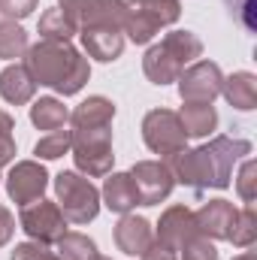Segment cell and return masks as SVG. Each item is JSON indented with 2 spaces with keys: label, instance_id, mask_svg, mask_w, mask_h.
<instances>
[{
  "label": "cell",
  "instance_id": "cell-22",
  "mask_svg": "<svg viewBox=\"0 0 257 260\" xmlns=\"http://www.w3.org/2000/svg\"><path fill=\"white\" fill-rule=\"evenodd\" d=\"M27 34L18 21H0V58L3 61H12V58H21L27 52Z\"/></svg>",
  "mask_w": 257,
  "mask_h": 260
},
{
  "label": "cell",
  "instance_id": "cell-7",
  "mask_svg": "<svg viewBox=\"0 0 257 260\" xmlns=\"http://www.w3.org/2000/svg\"><path fill=\"white\" fill-rule=\"evenodd\" d=\"M18 224H21V230H24L34 242H40V245H55V242L67 233L64 212H61L58 203H52V200H37V203L21 206Z\"/></svg>",
  "mask_w": 257,
  "mask_h": 260
},
{
  "label": "cell",
  "instance_id": "cell-15",
  "mask_svg": "<svg viewBox=\"0 0 257 260\" xmlns=\"http://www.w3.org/2000/svg\"><path fill=\"white\" fill-rule=\"evenodd\" d=\"M103 203L109 212H118V215H130L136 206H139V191L130 179V173H109L106 182H103Z\"/></svg>",
  "mask_w": 257,
  "mask_h": 260
},
{
  "label": "cell",
  "instance_id": "cell-6",
  "mask_svg": "<svg viewBox=\"0 0 257 260\" xmlns=\"http://www.w3.org/2000/svg\"><path fill=\"white\" fill-rule=\"evenodd\" d=\"M142 139L160 157H173V154L185 151V145H188L179 112H173V109H151L142 118Z\"/></svg>",
  "mask_w": 257,
  "mask_h": 260
},
{
  "label": "cell",
  "instance_id": "cell-20",
  "mask_svg": "<svg viewBox=\"0 0 257 260\" xmlns=\"http://www.w3.org/2000/svg\"><path fill=\"white\" fill-rule=\"evenodd\" d=\"M30 121L40 130H64V124L70 121V109L58 97H40L34 106H30Z\"/></svg>",
  "mask_w": 257,
  "mask_h": 260
},
{
  "label": "cell",
  "instance_id": "cell-36",
  "mask_svg": "<svg viewBox=\"0 0 257 260\" xmlns=\"http://www.w3.org/2000/svg\"><path fill=\"white\" fill-rule=\"evenodd\" d=\"M121 3H124V6H130V3H142V0H121Z\"/></svg>",
  "mask_w": 257,
  "mask_h": 260
},
{
  "label": "cell",
  "instance_id": "cell-32",
  "mask_svg": "<svg viewBox=\"0 0 257 260\" xmlns=\"http://www.w3.org/2000/svg\"><path fill=\"white\" fill-rule=\"evenodd\" d=\"M142 260H179V254H176L173 248H167L164 242H157V239H154V242L148 245V251L142 254Z\"/></svg>",
  "mask_w": 257,
  "mask_h": 260
},
{
  "label": "cell",
  "instance_id": "cell-25",
  "mask_svg": "<svg viewBox=\"0 0 257 260\" xmlns=\"http://www.w3.org/2000/svg\"><path fill=\"white\" fill-rule=\"evenodd\" d=\"M70 148H73L70 130H52V133H46V136L34 145V154L43 157V160H58V157H64Z\"/></svg>",
  "mask_w": 257,
  "mask_h": 260
},
{
  "label": "cell",
  "instance_id": "cell-34",
  "mask_svg": "<svg viewBox=\"0 0 257 260\" xmlns=\"http://www.w3.org/2000/svg\"><path fill=\"white\" fill-rule=\"evenodd\" d=\"M12 130H15V121H12V115L0 109V133H3V136H12Z\"/></svg>",
  "mask_w": 257,
  "mask_h": 260
},
{
  "label": "cell",
  "instance_id": "cell-1",
  "mask_svg": "<svg viewBox=\"0 0 257 260\" xmlns=\"http://www.w3.org/2000/svg\"><path fill=\"white\" fill-rule=\"evenodd\" d=\"M245 154H251L248 139L215 136L212 142H206L200 148H191V151L185 148V151L167 157V167L176 182L203 194L206 188H227L230 176H233V164Z\"/></svg>",
  "mask_w": 257,
  "mask_h": 260
},
{
  "label": "cell",
  "instance_id": "cell-23",
  "mask_svg": "<svg viewBox=\"0 0 257 260\" xmlns=\"http://www.w3.org/2000/svg\"><path fill=\"white\" fill-rule=\"evenodd\" d=\"M55 245H58V257L61 260H97V245L85 233H70L67 230Z\"/></svg>",
  "mask_w": 257,
  "mask_h": 260
},
{
  "label": "cell",
  "instance_id": "cell-26",
  "mask_svg": "<svg viewBox=\"0 0 257 260\" xmlns=\"http://www.w3.org/2000/svg\"><path fill=\"white\" fill-rule=\"evenodd\" d=\"M182 260H218V251L212 245V239L206 236H191L185 245H182Z\"/></svg>",
  "mask_w": 257,
  "mask_h": 260
},
{
  "label": "cell",
  "instance_id": "cell-2",
  "mask_svg": "<svg viewBox=\"0 0 257 260\" xmlns=\"http://www.w3.org/2000/svg\"><path fill=\"white\" fill-rule=\"evenodd\" d=\"M24 67L30 70L37 85L55 88L64 97L79 94L91 76L88 58H82L79 49H73L70 43H52V40H40L37 46H30Z\"/></svg>",
  "mask_w": 257,
  "mask_h": 260
},
{
  "label": "cell",
  "instance_id": "cell-29",
  "mask_svg": "<svg viewBox=\"0 0 257 260\" xmlns=\"http://www.w3.org/2000/svg\"><path fill=\"white\" fill-rule=\"evenodd\" d=\"M40 0H0V15H6L9 21H18V18H27L34 9H37Z\"/></svg>",
  "mask_w": 257,
  "mask_h": 260
},
{
  "label": "cell",
  "instance_id": "cell-28",
  "mask_svg": "<svg viewBox=\"0 0 257 260\" xmlns=\"http://www.w3.org/2000/svg\"><path fill=\"white\" fill-rule=\"evenodd\" d=\"M227 9L245 30H254V0H227Z\"/></svg>",
  "mask_w": 257,
  "mask_h": 260
},
{
  "label": "cell",
  "instance_id": "cell-16",
  "mask_svg": "<svg viewBox=\"0 0 257 260\" xmlns=\"http://www.w3.org/2000/svg\"><path fill=\"white\" fill-rule=\"evenodd\" d=\"M34 91H37V82L30 76V70L24 64H9L0 73V97L12 106H21V103H30L34 100Z\"/></svg>",
  "mask_w": 257,
  "mask_h": 260
},
{
  "label": "cell",
  "instance_id": "cell-33",
  "mask_svg": "<svg viewBox=\"0 0 257 260\" xmlns=\"http://www.w3.org/2000/svg\"><path fill=\"white\" fill-rule=\"evenodd\" d=\"M12 160H15V139L0 133V167H6Z\"/></svg>",
  "mask_w": 257,
  "mask_h": 260
},
{
  "label": "cell",
  "instance_id": "cell-11",
  "mask_svg": "<svg viewBox=\"0 0 257 260\" xmlns=\"http://www.w3.org/2000/svg\"><path fill=\"white\" fill-rule=\"evenodd\" d=\"M197 236V224H194V212L188 206H170L164 215H160V224H157V233L154 239L164 242L167 248H173L176 254L182 251V245Z\"/></svg>",
  "mask_w": 257,
  "mask_h": 260
},
{
  "label": "cell",
  "instance_id": "cell-24",
  "mask_svg": "<svg viewBox=\"0 0 257 260\" xmlns=\"http://www.w3.org/2000/svg\"><path fill=\"white\" fill-rule=\"evenodd\" d=\"M254 239H257L254 206L236 209V218H233V227H230V236H227V242H233V245H239V248H248Z\"/></svg>",
  "mask_w": 257,
  "mask_h": 260
},
{
  "label": "cell",
  "instance_id": "cell-18",
  "mask_svg": "<svg viewBox=\"0 0 257 260\" xmlns=\"http://www.w3.org/2000/svg\"><path fill=\"white\" fill-rule=\"evenodd\" d=\"M221 94L227 97V103L233 109H242V112L254 109L257 106V76L254 73H245V70L233 73L230 79L221 82Z\"/></svg>",
  "mask_w": 257,
  "mask_h": 260
},
{
  "label": "cell",
  "instance_id": "cell-3",
  "mask_svg": "<svg viewBox=\"0 0 257 260\" xmlns=\"http://www.w3.org/2000/svg\"><path fill=\"white\" fill-rule=\"evenodd\" d=\"M203 55V43L191 30H170L157 46H151L142 58V70L148 76V82L154 85H170L176 82L185 67L197 61Z\"/></svg>",
  "mask_w": 257,
  "mask_h": 260
},
{
  "label": "cell",
  "instance_id": "cell-4",
  "mask_svg": "<svg viewBox=\"0 0 257 260\" xmlns=\"http://www.w3.org/2000/svg\"><path fill=\"white\" fill-rule=\"evenodd\" d=\"M73 136V160L79 173L88 179H100L112 173V124L109 127H85V130H70Z\"/></svg>",
  "mask_w": 257,
  "mask_h": 260
},
{
  "label": "cell",
  "instance_id": "cell-8",
  "mask_svg": "<svg viewBox=\"0 0 257 260\" xmlns=\"http://www.w3.org/2000/svg\"><path fill=\"white\" fill-rule=\"evenodd\" d=\"M176 82H179V97L185 103H212L221 94L224 73L215 61H197L185 67V73Z\"/></svg>",
  "mask_w": 257,
  "mask_h": 260
},
{
  "label": "cell",
  "instance_id": "cell-14",
  "mask_svg": "<svg viewBox=\"0 0 257 260\" xmlns=\"http://www.w3.org/2000/svg\"><path fill=\"white\" fill-rule=\"evenodd\" d=\"M151 242H154V230H151V224L145 218H139V215H121V221L115 224V245L124 254L142 257Z\"/></svg>",
  "mask_w": 257,
  "mask_h": 260
},
{
  "label": "cell",
  "instance_id": "cell-27",
  "mask_svg": "<svg viewBox=\"0 0 257 260\" xmlns=\"http://www.w3.org/2000/svg\"><path fill=\"white\" fill-rule=\"evenodd\" d=\"M12 260H61L58 251H52L49 245H40V242H21L15 245Z\"/></svg>",
  "mask_w": 257,
  "mask_h": 260
},
{
  "label": "cell",
  "instance_id": "cell-10",
  "mask_svg": "<svg viewBox=\"0 0 257 260\" xmlns=\"http://www.w3.org/2000/svg\"><path fill=\"white\" fill-rule=\"evenodd\" d=\"M46 188H49V173L43 170L40 160H18L6 176V191L15 206H27V203L43 200Z\"/></svg>",
  "mask_w": 257,
  "mask_h": 260
},
{
  "label": "cell",
  "instance_id": "cell-12",
  "mask_svg": "<svg viewBox=\"0 0 257 260\" xmlns=\"http://www.w3.org/2000/svg\"><path fill=\"white\" fill-rule=\"evenodd\" d=\"M233 218H236V209L227 200H209L194 212L197 233L206 236V239H227L230 227H233Z\"/></svg>",
  "mask_w": 257,
  "mask_h": 260
},
{
  "label": "cell",
  "instance_id": "cell-19",
  "mask_svg": "<svg viewBox=\"0 0 257 260\" xmlns=\"http://www.w3.org/2000/svg\"><path fill=\"white\" fill-rule=\"evenodd\" d=\"M179 121H182V130L185 136H209L212 130L218 127V112L212 103H185L182 112H179Z\"/></svg>",
  "mask_w": 257,
  "mask_h": 260
},
{
  "label": "cell",
  "instance_id": "cell-30",
  "mask_svg": "<svg viewBox=\"0 0 257 260\" xmlns=\"http://www.w3.org/2000/svg\"><path fill=\"white\" fill-rule=\"evenodd\" d=\"M254 160H245L242 164V173H239V197H242V203L245 206H251L254 203Z\"/></svg>",
  "mask_w": 257,
  "mask_h": 260
},
{
  "label": "cell",
  "instance_id": "cell-21",
  "mask_svg": "<svg viewBox=\"0 0 257 260\" xmlns=\"http://www.w3.org/2000/svg\"><path fill=\"white\" fill-rule=\"evenodd\" d=\"M76 34H79L76 24L64 15L61 6L46 9V12L40 15V37H43V40H52V43H70Z\"/></svg>",
  "mask_w": 257,
  "mask_h": 260
},
{
  "label": "cell",
  "instance_id": "cell-13",
  "mask_svg": "<svg viewBox=\"0 0 257 260\" xmlns=\"http://www.w3.org/2000/svg\"><path fill=\"white\" fill-rule=\"evenodd\" d=\"M82 37V46L88 52V58H97L103 64L115 61L124 49V34L118 27H109V24H97V27H82L79 30Z\"/></svg>",
  "mask_w": 257,
  "mask_h": 260
},
{
  "label": "cell",
  "instance_id": "cell-5",
  "mask_svg": "<svg viewBox=\"0 0 257 260\" xmlns=\"http://www.w3.org/2000/svg\"><path fill=\"white\" fill-rule=\"evenodd\" d=\"M55 194H58V209L73 224H88L100 212V191L91 185L88 176H79L70 170L58 173L55 176Z\"/></svg>",
  "mask_w": 257,
  "mask_h": 260
},
{
  "label": "cell",
  "instance_id": "cell-9",
  "mask_svg": "<svg viewBox=\"0 0 257 260\" xmlns=\"http://www.w3.org/2000/svg\"><path fill=\"white\" fill-rule=\"evenodd\" d=\"M130 179H133V185L139 191V206L164 203L173 191V185H176L167 160H139V164H133Z\"/></svg>",
  "mask_w": 257,
  "mask_h": 260
},
{
  "label": "cell",
  "instance_id": "cell-17",
  "mask_svg": "<svg viewBox=\"0 0 257 260\" xmlns=\"http://www.w3.org/2000/svg\"><path fill=\"white\" fill-rule=\"evenodd\" d=\"M115 118V103L106 97H88L82 100L73 112H70V124L73 130H85V127H109Z\"/></svg>",
  "mask_w": 257,
  "mask_h": 260
},
{
  "label": "cell",
  "instance_id": "cell-35",
  "mask_svg": "<svg viewBox=\"0 0 257 260\" xmlns=\"http://www.w3.org/2000/svg\"><path fill=\"white\" fill-rule=\"evenodd\" d=\"M233 260H257L254 251H245V254H239V257H233Z\"/></svg>",
  "mask_w": 257,
  "mask_h": 260
},
{
  "label": "cell",
  "instance_id": "cell-37",
  "mask_svg": "<svg viewBox=\"0 0 257 260\" xmlns=\"http://www.w3.org/2000/svg\"><path fill=\"white\" fill-rule=\"evenodd\" d=\"M97 260H112V257H103V254H97Z\"/></svg>",
  "mask_w": 257,
  "mask_h": 260
},
{
  "label": "cell",
  "instance_id": "cell-31",
  "mask_svg": "<svg viewBox=\"0 0 257 260\" xmlns=\"http://www.w3.org/2000/svg\"><path fill=\"white\" fill-rule=\"evenodd\" d=\"M12 233H15V218L6 206H0V248L12 239Z\"/></svg>",
  "mask_w": 257,
  "mask_h": 260
}]
</instances>
